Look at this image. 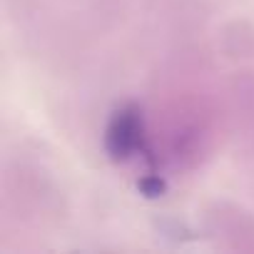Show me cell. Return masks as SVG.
Here are the masks:
<instances>
[{"label":"cell","instance_id":"6da1fadb","mask_svg":"<svg viewBox=\"0 0 254 254\" xmlns=\"http://www.w3.org/2000/svg\"><path fill=\"white\" fill-rule=\"evenodd\" d=\"M105 150L115 162H127L147 152L145 117L135 102H125L110 115L107 130H105Z\"/></svg>","mask_w":254,"mask_h":254},{"label":"cell","instance_id":"7a4b0ae2","mask_svg":"<svg viewBox=\"0 0 254 254\" xmlns=\"http://www.w3.org/2000/svg\"><path fill=\"white\" fill-rule=\"evenodd\" d=\"M140 190H142L147 197H157V194H162V192H165V185H162V180H160V177L147 175V177L140 182Z\"/></svg>","mask_w":254,"mask_h":254}]
</instances>
